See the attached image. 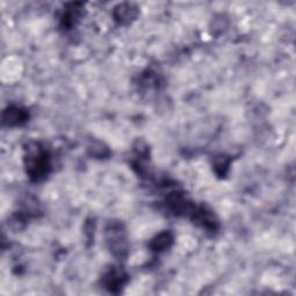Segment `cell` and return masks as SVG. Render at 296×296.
<instances>
[{
  "label": "cell",
  "instance_id": "5b68a950",
  "mask_svg": "<svg viewBox=\"0 0 296 296\" xmlns=\"http://www.w3.org/2000/svg\"><path fill=\"white\" fill-rule=\"evenodd\" d=\"M137 11L136 8H133L131 5H121L116 10V19L118 20L119 22L125 23L130 22L131 20L136 18Z\"/></svg>",
  "mask_w": 296,
  "mask_h": 296
},
{
  "label": "cell",
  "instance_id": "3957f363",
  "mask_svg": "<svg viewBox=\"0 0 296 296\" xmlns=\"http://www.w3.org/2000/svg\"><path fill=\"white\" fill-rule=\"evenodd\" d=\"M125 274L121 271L111 270L107 275L104 277V283L107 286V288L110 290H113L115 288H119L120 286H123L125 281Z\"/></svg>",
  "mask_w": 296,
  "mask_h": 296
},
{
  "label": "cell",
  "instance_id": "277c9868",
  "mask_svg": "<svg viewBox=\"0 0 296 296\" xmlns=\"http://www.w3.org/2000/svg\"><path fill=\"white\" fill-rule=\"evenodd\" d=\"M4 119L8 125H19L27 119V113L20 108H10L4 115Z\"/></svg>",
  "mask_w": 296,
  "mask_h": 296
},
{
  "label": "cell",
  "instance_id": "7a4b0ae2",
  "mask_svg": "<svg viewBox=\"0 0 296 296\" xmlns=\"http://www.w3.org/2000/svg\"><path fill=\"white\" fill-rule=\"evenodd\" d=\"M107 240L115 256L121 257L126 253L128 241L125 230L119 224H111L107 229Z\"/></svg>",
  "mask_w": 296,
  "mask_h": 296
},
{
  "label": "cell",
  "instance_id": "8992f818",
  "mask_svg": "<svg viewBox=\"0 0 296 296\" xmlns=\"http://www.w3.org/2000/svg\"><path fill=\"white\" fill-rule=\"evenodd\" d=\"M173 243V236L169 233H163L153 241V249L155 251H163L168 249Z\"/></svg>",
  "mask_w": 296,
  "mask_h": 296
},
{
  "label": "cell",
  "instance_id": "6da1fadb",
  "mask_svg": "<svg viewBox=\"0 0 296 296\" xmlns=\"http://www.w3.org/2000/svg\"><path fill=\"white\" fill-rule=\"evenodd\" d=\"M49 170H50V162H49L48 153L36 146L34 151L28 154V173L30 177L38 181L48 175Z\"/></svg>",
  "mask_w": 296,
  "mask_h": 296
}]
</instances>
